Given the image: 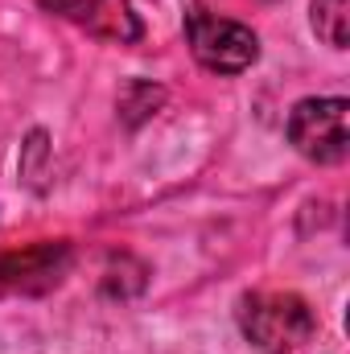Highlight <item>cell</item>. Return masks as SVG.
<instances>
[{
	"instance_id": "cell-4",
	"label": "cell",
	"mask_w": 350,
	"mask_h": 354,
	"mask_svg": "<svg viewBox=\"0 0 350 354\" xmlns=\"http://www.w3.org/2000/svg\"><path fill=\"white\" fill-rule=\"evenodd\" d=\"M46 8L71 17L95 37L107 41H140V21L132 12V0H46Z\"/></svg>"
},
{
	"instance_id": "cell-1",
	"label": "cell",
	"mask_w": 350,
	"mask_h": 354,
	"mask_svg": "<svg viewBox=\"0 0 350 354\" xmlns=\"http://www.w3.org/2000/svg\"><path fill=\"white\" fill-rule=\"evenodd\" d=\"M239 330L252 346L284 354L309 342L317 322H313V309L293 292H252L239 301Z\"/></svg>"
},
{
	"instance_id": "cell-5",
	"label": "cell",
	"mask_w": 350,
	"mask_h": 354,
	"mask_svg": "<svg viewBox=\"0 0 350 354\" xmlns=\"http://www.w3.org/2000/svg\"><path fill=\"white\" fill-rule=\"evenodd\" d=\"M313 29L334 50H347L350 41V0H313Z\"/></svg>"
},
{
	"instance_id": "cell-2",
	"label": "cell",
	"mask_w": 350,
	"mask_h": 354,
	"mask_svg": "<svg viewBox=\"0 0 350 354\" xmlns=\"http://www.w3.org/2000/svg\"><path fill=\"white\" fill-rule=\"evenodd\" d=\"M185 37H190L194 58L206 71H214V75H239V71H248L260 58V41H256V33L248 25L227 21V17H214L206 8H194L190 12Z\"/></svg>"
},
{
	"instance_id": "cell-3",
	"label": "cell",
	"mask_w": 350,
	"mask_h": 354,
	"mask_svg": "<svg viewBox=\"0 0 350 354\" xmlns=\"http://www.w3.org/2000/svg\"><path fill=\"white\" fill-rule=\"evenodd\" d=\"M347 99H301L288 115V140L297 145L301 157L317 165H338L347 161L350 132H347Z\"/></svg>"
}]
</instances>
